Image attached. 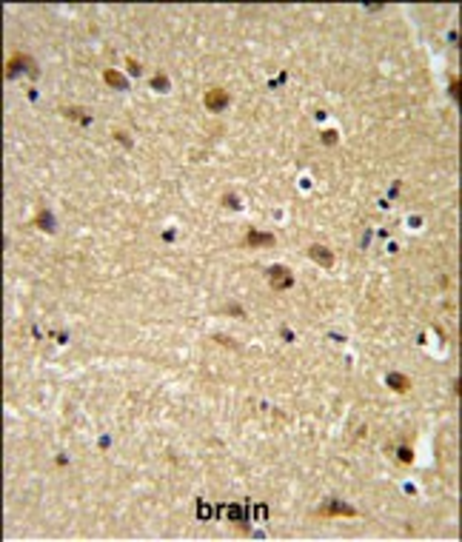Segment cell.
I'll return each mask as SVG.
<instances>
[{
  "label": "cell",
  "instance_id": "4fadbf2b",
  "mask_svg": "<svg viewBox=\"0 0 462 542\" xmlns=\"http://www.w3.org/2000/svg\"><path fill=\"white\" fill-rule=\"evenodd\" d=\"M451 97L459 100V80H451Z\"/></svg>",
  "mask_w": 462,
  "mask_h": 542
},
{
  "label": "cell",
  "instance_id": "8992f818",
  "mask_svg": "<svg viewBox=\"0 0 462 542\" xmlns=\"http://www.w3.org/2000/svg\"><path fill=\"white\" fill-rule=\"evenodd\" d=\"M385 382H388V388L399 391V394H405V391L411 388V380L405 377V374H388V377H385Z\"/></svg>",
  "mask_w": 462,
  "mask_h": 542
},
{
  "label": "cell",
  "instance_id": "7a4b0ae2",
  "mask_svg": "<svg viewBox=\"0 0 462 542\" xmlns=\"http://www.w3.org/2000/svg\"><path fill=\"white\" fill-rule=\"evenodd\" d=\"M203 103H205V109H208V111H223L228 103H231V97H228L226 88H208Z\"/></svg>",
  "mask_w": 462,
  "mask_h": 542
},
{
  "label": "cell",
  "instance_id": "5bb4252c",
  "mask_svg": "<svg viewBox=\"0 0 462 542\" xmlns=\"http://www.w3.org/2000/svg\"><path fill=\"white\" fill-rule=\"evenodd\" d=\"M323 140H325V143H328V146H331V143L337 140V132H325V134H323Z\"/></svg>",
  "mask_w": 462,
  "mask_h": 542
},
{
  "label": "cell",
  "instance_id": "6da1fadb",
  "mask_svg": "<svg viewBox=\"0 0 462 542\" xmlns=\"http://www.w3.org/2000/svg\"><path fill=\"white\" fill-rule=\"evenodd\" d=\"M268 286L274 291H286V288L294 286V274L286 265H274V268H268Z\"/></svg>",
  "mask_w": 462,
  "mask_h": 542
},
{
  "label": "cell",
  "instance_id": "277c9868",
  "mask_svg": "<svg viewBox=\"0 0 462 542\" xmlns=\"http://www.w3.org/2000/svg\"><path fill=\"white\" fill-rule=\"evenodd\" d=\"M308 254H311V260H314V263L323 265V268H331V265H334V254H331L325 246H311V249H308Z\"/></svg>",
  "mask_w": 462,
  "mask_h": 542
},
{
  "label": "cell",
  "instance_id": "ba28073f",
  "mask_svg": "<svg viewBox=\"0 0 462 542\" xmlns=\"http://www.w3.org/2000/svg\"><path fill=\"white\" fill-rule=\"evenodd\" d=\"M51 223H54V220H51V214H49V212H46V208H43V212L37 214L35 226H37V228H43V231H54V226H51Z\"/></svg>",
  "mask_w": 462,
  "mask_h": 542
},
{
  "label": "cell",
  "instance_id": "52a82bcc",
  "mask_svg": "<svg viewBox=\"0 0 462 542\" xmlns=\"http://www.w3.org/2000/svg\"><path fill=\"white\" fill-rule=\"evenodd\" d=\"M245 243L249 246H274V234H260V231H249V237H245Z\"/></svg>",
  "mask_w": 462,
  "mask_h": 542
},
{
  "label": "cell",
  "instance_id": "3957f363",
  "mask_svg": "<svg viewBox=\"0 0 462 542\" xmlns=\"http://www.w3.org/2000/svg\"><path fill=\"white\" fill-rule=\"evenodd\" d=\"M26 66H32V60L26 57V54H20V51H17V54H12V57H9V63H6V77H17V74H20Z\"/></svg>",
  "mask_w": 462,
  "mask_h": 542
},
{
  "label": "cell",
  "instance_id": "30bf717a",
  "mask_svg": "<svg viewBox=\"0 0 462 542\" xmlns=\"http://www.w3.org/2000/svg\"><path fill=\"white\" fill-rule=\"evenodd\" d=\"M151 86L157 88V92H166V88H169V77H166V74H154Z\"/></svg>",
  "mask_w": 462,
  "mask_h": 542
},
{
  "label": "cell",
  "instance_id": "5b68a950",
  "mask_svg": "<svg viewBox=\"0 0 462 542\" xmlns=\"http://www.w3.org/2000/svg\"><path fill=\"white\" fill-rule=\"evenodd\" d=\"M320 514H323V517H331V514H343V517H354V508L351 505H345V502H340V499H331L328 505H323L320 508Z\"/></svg>",
  "mask_w": 462,
  "mask_h": 542
},
{
  "label": "cell",
  "instance_id": "8fae6325",
  "mask_svg": "<svg viewBox=\"0 0 462 542\" xmlns=\"http://www.w3.org/2000/svg\"><path fill=\"white\" fill-rule=\"evenodd\" d=\"M399 460H403V462H411V460H414V454H411V448H405V445L399 448Z\"/></svg>",
  "mask_w": 462,
  "mask_h": 542
},
{
  "label": "cell",
  "instance_id": "7c38bea8",
  "mask_svg": "<svg viewBox=\"0 0 462 542\" xmlns=\"http://www.w3.org/2000/svg\"><path fill=\"white\" fill-rule=\"evenodd\" d=\"M129 72H132V74H140V72H143V66H140L137 60H132V57H129Z\"/></svg>",
  "mask_w": 462,
  "mask_h": 542
},
{
  "label": "cell",
  "instance_id": "9c48e42d",
  "mask_svg": "<svg viewBox=\"0 0 462 542\" xmlns=\"http://www.w3.org/2000/svg\"><path fill=\"white\" fill-rule=\"evenodd\" d=\"M103 80L109 83V86H114V88H126V80H123V77H120L117 72H114V69H109V72L103 74Z\"/></svg>",
  "mask_w": 462,
  "mask_h": 542
}]
</instances>
